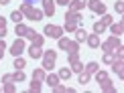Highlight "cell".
I'll return each instance as SVG.
<instances>
[{
	"mask_svg": "<svg viewBox=\"0 0 124 93\" xmlns=\"http://www.w3.org/2000/svg\"><path fill=\"white\" fill-rule=\"evenodd\" d=\"M43 14H47V16L55 14V0H43Z\"/></svg>",
	"mask_w": 124,
	"mask_h": 93,
	"instance_id": "52a82bcc",
	"label": "cell"
},
{
	"mask_svg": "<svg viewBox=\"0 0 124 93\" xmlns=\"http://www.w3.org/2000/svg\"><path fill=\"white\" fill-rule=\"evenodd\" d=\"M65 20H77V22H81V16H79V12L67 10V14H65Z\"/></svg>",
	"mask_w": 124,
	"mask_h": 93,
	"instance_id": "603a6c76",
	"label": "cell"
},
{
	"mask_svg": "<svg viewBox=\"0 0 124 93\" xmlns=\"http://www.w3.org/2000/svg\"><path fill=\"white\" fill-rule=\"evenodd\" d=\"M79 57H77V53H69V57H67V61H69V65L73 63V61H77Z\"/></svg>",
	"mask_w": 124,
	"mask_h": 93,
	"instance_id": "ab89813d",
	"label": "cell"
},
{
	"mask_svg": "<svg viewBox=\"0 0 124 93\" xmlns=\"http://www.w3.org/2000/svg\"><path fill=\"white\" fill-rule=\"evenodd\" d=\"M2 91H6V93H14V91H16V85H14V81H8V83H4Z\"/></svg>",
	"mask_w": 124,
	"mask_h": 93,
	"instance_id": "cb8c5ba5",
	"label": "cell"
},
{
	"mask_svg": "<svg viewBox=\"0 0 124 93\" xmlns=\"http://www.w3.org/2000/svg\"><path fill=\"white\" fill-rule=\"evenodd\" d=\"M71 73H81V71H84V63H79V59L77 61H73V63H71Z\"/></svg>",
	"mask_w": 124,
	"mask_h": 93,
	"instance_id": "44dd1931",
	"label": "cell"
},
{
	"mask_svg": "<svg viewBox=\"0 0 124 93\" xmlns=\"http://www.w3.org/2000/svg\"><path fill=\"white\" fill-rule=\"evenodd\" d=\"M98 69H100V65H98L96 61H90V63L85 65V69H84V71H85V73H90V75H94Z\"/></svg>",
	"mask_w": 124,
	"mask_h": 93,
	"instance_id": "d6986e66",
	"label": "cell"
},
{
	"mask_svg": "<svg viewBox=\"0 0 124 93\" xmlns=\"http://www.w3.org/2000/svg\"><path fill=\"white\" fill-rule=\"evenodd\" d=\"M100 22L104 24V27H110V24L114 22V18H112L110 14H106V12H104V14H102V20H100Z\"/></svg>",
	"mask_w": 124,
	"mask_h": 93,
	"instance_id": "484cf974",
	"label": "cell"
},
{
	"mask_svg": "<svg viewBox=\"0 0 124 93\" xmlns=\"http://www.w3.org/2000/svg\"><path fill=\"white\" fill-rule=\"evenodd\" d=\"M85 2L87 0H69V10H73V12H79V10H84L85 8Z\"/></svg>",
	"mask_w": 124,
	"mask_h": 93,
	"instance_id": "ba28073f",
	"label": "cell"
},
{
	"mask_svg": "<svg viewBox=\"0 0 124 93\" xmlns=\"http://www.w3.org/2000/svg\"><path fill=\"white\" fill-rule=\"evenodd\" d=\"M112 69H114V73L120 77H124V61L122 59H114V63H112Z\"/></svg>",
	"mask_w": 124,
	"mask_h": 93,
	"instance_id": "9c48e42d",
	"label": "cell"
},
{
	"mask_svg": "<svg viewBox=\"0 0 124 93\" xmlns=\"http://www.w3.org/2000/svg\"><path fill=\"white\" fill-rule=\"evenodd\" d=\"M77 27H79L77 20H65V28H63V30H67V33H75Z\"/></svg>",
	"mask_w": 124,
	"mask_h": 93,
	"instance_id": "e0dca14e",
	"label": "cell"
},
{
	"mask_svg": "<svg viewBox=\"0 0 124 93\" xmlns=\"http://www.w3.org/2000/svg\"><path fill=\"white\" fill-rule=\"evenodd\" d=\"M23 51H24V40L23 39H16L12 45H10V55L18 57V55H23Z\"/></svg>",
	"mask_w": 124,
	"mask_h": 93,
	"instance_id": "5b68a950",
	"label": "cell"
},
{
	"mask_svg": "<svg viewBox=\"0 0 124 93\" xmlns=\"http://www.w3.org/2000/svg\"><path fill=\"white\" fill-rule=\"evenodd\" d=\"M102 59H104L106 65H112L114 59H116V55H114V51H104V57H102Z\"/></svg>",
	"mask_w": 124,
	"mask_h": 93,
	"instance_id": "ac0fdd59",
	"label": "cell"
},
{
	"mask_svg": "<svg viewBox=\"0 0 124 93\" xmlns=\"http://www.w3.org/2000/svg\"><path fill=\"white\" fill-rule=\"evenodd\" d=\"M10 20H14V22H23V12H20V10L10 12Z\"/></svg>",
	"mask_w": 124,
	"mask_h": 93,
	"instance_id": "d4e9b609",
	"label": "cell"
},
{
	"mask_svg": "<svg viewBox=\"0 0 124 93\" xmlns=\"http://www.w3.org/2000/svg\"><path fill=\"white\" fill-rule=\"evenodd\" d=\"M41 18H43V10H37V8H35V22L41 20Z\"/></svg>",
	"mask_w": 124,
	"mask_h": 93,
	"instance_id": "60d3db41",
	"label": "cell"
},
{
	"mask_svg": "<svg viewBox=\"0 0 124 93\" xmlns=\"http://www.w3.org/2000/svg\"><path fill=\"white\" fill-rule=\"evenodd\" d=\"M33 79L41 81V83L45 81V69H43V67H39V69H35V71H33Z\"/></svg>",
	"mask_w": 124,
	"mask_h": 93,
	"instance_id": "ffe728a7",
	"label": "cell"
},
{
	"mask_svg": "<svg viewBox=\"0 0 124 93\" xmlns=\"http://www.w3.org/2000/svg\"><path fill=\"white\" fill-rule=\"evenodd\" d=\"M43 33L47 34V37H51V39H59V37H63V28L57 27V24H47Z\"/></svg>",
	"mask_w": 124,
	"mask_h": 93,
	"instance_id": "3957f363",
	"label": "cell"
},
{
	"mask_svg": "<svg viewBox=\"0 0 124 93\" xmlns=\"http://www.w3.org/2000/svg\"><path fill=\"white\" fill-rule=\"evenodd\" d=\"M23 67H24V59H23V57H14V69H23Z\"/></svg>",
	"mask_w": 124,
	"mask_h": 93,
	"instance_id": "1f68e13d",
	"label": "cell"
},
{
	"mask_svg": "<svg viewBox=\"0 0 124 93\" xmlns=\"http://www.w3.org/2000/svg\"><path fill=\"white\" fill-rule=\"evenodd\" d=\"M35 34H37V30H33V28H27V34H24V37L33 40V39H35Z\"/></svg>",
	"mask_w": 124,
	"mask_h": 93,
	"instance_id": "f35d334b",
	"label": "cell"
},
{
	"mask_svg": "<svg viewBox=\"0 0 124 93\" xmlns=\"http://www.w3.org/2000/svg\"><path fill=\"white\" fill-rule=\"evenodd\" d=\"M8 2H10V0H0V4H2V6H6Z\"/></svg>",
	"mask_w": 124,
	"mask_h": 93,
	"instance_id": "f6af8a7d",
	"label": "cell"
},
{
	"mask_svg": "<svg viewBox=\"0 0 124 93\" xmlns=\"http://www.w3.org/2000/svg\"><path fill=\"white\" fill-rule=\"evenodd\" d=\"M29 57H31V59H41V57H43V51H41V46L31 45V46H29Z\"/></svg>",
	"mask_w": 124,
	"mask_h": 93,
	"instance_id": "7c38bea8",
	"label": "cell"
},
{
	"mask_svg": "<svg viewBox=\"0 0 124 93\" xmlns=\"http://www.w3.org/2000/svg\"><path fill=\"white\" fill-rule=\"evenodd\" d=\"M57 40H59V49L67 51V46H69V39H67V37H59Z\"/></svg>",
	"mask_w": 124,
	"mask_h": 93,
	"instance_id": "83f0119b",
	"label": "cell"
},
{
	"mask_svg": "<svg viewBox=\"0 0 124 93\" xmlns=\"http://www.w3.org/2000/svg\"><path fill=\"white\" fill-rule=\"evenodd\" d=\"M85 37H87L85 28L77 27V28H75V40H77V43H85Z\"/></svg>",
	"mask_w": 124,
	"mask_h": 93,
	"instance_id": "2e32d148",
	"label": "cell"
},
{
	"mask_svg": "<svg viewBox=\"0 0 124 93\" xmlns=\"http://www.w3.org/2000/svg\"><path fill=\"white\" fill-rule=\"evenodd\" d=\"M100 89L106 91V93H116V85L110 79H104V81H100Z\"/></svg>",
	"mask_w": 124,
	"mask_h": 93,
	"instance_id": "30bf717a",
	"label": "cell"
},
{
	"mask_svg": "<svg viewBox=\"0 0 124 93\" xmlns=\"http://www.w3.org/2000/svg\"><path fill=\"white\" fill-rule=\"evenodd\" d=\"M120 45H122V43H120V37L112 34L106 43H100V46H98V49H102V51H114V49H118Z\"/></svg>",
	"mask_w": 124,
	"mask_h": 93,
	"instance_id": "7a4b0ae2",
	"label": "cell"
},
{
	"mask_svg": "<svg viewBox=\"0 0 124 93\" xmlns=\"http://www.w3.org/2000/svg\"><path fill=\"white\" fill-rule=\"evenodd\" d=\"M85 6L90 8L92 12H96V14H104V12H106L104 2H100V0H87V2H85Z\"/></svg>",
	"mask_w": 124,
	"mask_h": 93,
	"instance_id": "277c9868",
	"label": "cell"
},
{
	"mask_svg": "<svg viewBox=\"0 0 124 93\" xmlns=\"http://www.w3.org/2000/svg\"><path fill=\"white\" fill-rule=\"evenodd\" d=\"M53 91H55V93H67V87H65V85H59V83H57V85L53 87Z\"/></svg>",
	"mask_w": 124,
	"mask_h": 93,
	"instance_id": "8d00e7d4",
	"label": "cell"
},
{
	"mask_svg": "<svg viewBox=\"0 0 124 93\" xmlns=\"http://www.w3.org/2000/svg\"><path fill=\"white\" fill-rule=\"evenodd\" d=\"M4 51H6V43H4V39H0V59L4 57Z\"/></svg>",
	"mask_w": 124,
	"mask_h": 93,
	"instance_id": "74e56055",
	"label": "cell"
},
{
	"mask_svg": "<svg viewBox=\"0 0 124 93\" xmlns=\"http://www.w3.org/2000/svg\"><path fill=\"white\" fill-rule=\"evenodd\" d=\"M79 83H81V85L90 83V73H85V71H81V73H79Z\"/></svg>",
	"mask_w": 124,
	"mask_h": 93,
	"instance_id": "d6a6232c",
	"label": "cell"
},
{
	"mask_svg": "<svg viewBox=\"0 0 124 93\" xmlns=\"http://www.w3.org/2000/svg\"><path fill=\"white\" fill-rule=\"evenodd\" d=\"M67 51H69V53H77V51H79V43H77V40H69Z\"/></svg>",
	"mask_w": 124,
	"mask_h": 93,
	"instance_id": "f1b7e54d",
	"label": "cell"
},
{
	"mask_svg": "<svg viewBox=\"0 0 124 93\" xmlns=\"http://www.w3.org/2000/svg\"><path fill=\"white\" fill-rule=\"evenodd\" d=\"M43 69L51 71L55 67V61H57V51H43Z\"/></svg>",
	"mask_w": 124,
	"mask_h": 93,
	"instance_id": "6da1fadb",
	"label": "cell"
},
{
	"mask_svg": "<svg viewBox=\"0 0 124 93\" xmlns=\"http://www.w3.org/2000/svg\"><path fill=\"white\" fill-rule=\"evenodd\" d=\"M94 75H96V81H98V83H100V81H104V79H108V73H106V71H100V69H98Z\"/></svg>",
	"mask_w": 124,
	"mask_h": 93,
	"instance_id": "f546056e",
	"label": "cell"
},
{
	"mask_svg": "<svg viewBox=\"0 0 124 93\" xmlns=\"http://www.w3.org/2000/svg\"><path fill=\"white\" fill-rule=\"evenodd\" d=\"M31 91H41V81H37V79H33V83H31V87H29Z\"/></svg>",
	"mask_w": 124,
	"mask_h": 93,
	"instance_id": "e575fe53",
	"label": "cell"
},
{
	"mask_svg": "<svg viewBox=\"0 0 124 93\" xmlns=\"http://www.w3.org/2000/svg\"><path fill=\"white\" fill-rule=\"evenodd\" d=\"M0 91H2V87H0Z\"/></svg>",
	"mask_w": 124,
	"mask_h": 93,
	"instance_id": "7dc6e473",
	"label": "cell"
},
{
	"mask_svg": "<svg viewBox=\"0 0 124 93\" xmlns=\"http://www.w3.org/2000/svg\"><path fill=\"white\" fill-rule=\"evenodd\" d=\"M110 33L116 34V37H120V34H122V20H118V22H112V24H110Z\"/></svg>",
	"mask_w": 124,
	"mask_h": 93,
	"instance_id": "9a60e30c",
	"label": "cell"
},
{
	"mask_svg": "<svg viewBox=\"0 0 124 93\" xmlns=\"http://www.w3.org/2000/svg\"><path fill=\"white\" fill-rule=\"evenodd\" d=\"M8 81H12V75H2V83H8Z\"/></svg>",
	"mask_w": 124,
	"mask_h": 93,
	"instance_id": "7bdbcfd3",
	"label": "cell"
},
{
	"mask_svg": "<svg viewBox=\"0 0 124 93\" xmlns=\"http://www.w3.org/2000/svg\"><path fill=\"white\" fill-rule=\"evenodd\" d=\"M6 20H8V18H4V16H0V28H6Z\"/></svg>",
	"mask_w": 124,
	"mask_h": 93,
	"instance_id": "b9f144b4",
	"label": "cell"
},
{
	"mask_svg": "<svg viewBox=\"0 0 124 93\" xmlns=\"http://www.w3.org/2000/svg\"><path fill=\"white\" fill-rule=\"evenodd\" d=\"M114 8H116V12H118V14H122V12H124V2H122V0L114 2Z\"/></svg>",
	"mask_w": 124,
	"mask_h": 93,
	"instance_id": "d590c367",
	"label": "cell"
},
{
	"mask_svg": "<svg viewBox=\"0 0 124 93\" xmlns=\"http://www.w3.org/2000/svg\"><path fill=\"white\" fill-rule=\"evenodd\" d=\"M24 2H29V4H33V2H37V0H24Z\"/></svg>",
	"mask_w": 124,
	"mask_h": 93,
	"instance_id": "bcb514c9",
	"label": "cell"
},
{
	"mask_svg": "<svg viewBox=\"0 0 124 93\" xmlns=\"http://www.w3.org/2000/svg\"><path fill=\"white\" fill-rule=\"evenodd\" d=\"M27 24H23V22H16V28H14V33L18 34V37H24V34H27Z\"/></svg>",
	"mask_w": 124,
	"mask_h": 93,
	"instance_id": "7402d4cb",
	"label": "cell"
},
{
	"mask_svg": "<svg viewBox=\"0 0 124 93\" xmlns=\"http://www.w3.org/2000/svg\"><path fill=\"white\" fill-rule=\"evenodd\" d=\"M85 43L87 45H90L92 46V49H98V46H100V34H87V37H85Z\"/></svg>",
	"mask_w": 124,
	"mask_h": 93,
	"instance_id": "8fae6325",
	"label": "cell"
},
{
	"mask_svg": "<svg viewBox=\"0 0 124 93\" xmlns=\"http://www.w3.org/2000/svg\"><path fill=\"white\" fill-rule=\"evenodd\" d=\"M104 30H106V27H104L102 22H94V33H96V34H102Z\"/></svg>",
	"mask_w": 124,
	"mask_h": 93,
	"instance_id": "836d02e7",
	"label": "cell"
},
{
	"mask_svg": "<svg viewBox=\"0 0 124 93\" xmlns=\"http://www.w3.org/2000/svg\"><path fill=\"white\" fill-rule=\"evenodd\" d=\"M59 75H55V73H51V75H45V83H49V87H51V89H53V87L55 85H57L59 83Z\"/></svg>",
	"mask_w": 124,
	"mask_h": 93,
	"instance_id": "4fadbf2b",
	"label": "cell"
},
{
	"mask_svg": "<svg viewBox=\"0 0 124 93\" xmlns=\"http://www.w3.org/2000/svg\"><path fill=\"white\" fill-rule=\"evenodd\" d=\"M24 79H27V75H24L23 69H16V71L12 73V81H14V83H23Z\"/></svg>",
	"mask_w": 124,
	"mask_h": 93,
	"instance_id": "5bb4252c",
	"label": "cell"
},
{
	"mask_svg": "<svg viewBox=\"0 0 124 93\" xmlns=\"http://www.w3.org/2000/svg\"><path fill=\"white\" fill-rule=\"evenodd\" d=\"M55 4H61V6H67V4H69V0H55Z\"/></svg>",
	"mask_w": 124,
	"mask_h": 93,
	"instance_id": "ee69618b",
	"label": "cell"
},
{
	"mask_svg": "<svg viewBox=\"0 0 124 93\" xmlns=\"http://www.w3.org/2000/svg\"><path fill=\"white\" fill-rule=\"evenodd\" d=\"M43 43H45V37L43 34H35V39H33V45H37V46H43Z\"/></svg>",
	"mask_w": 124,
	"mask_h": 93,
	"instance_id": "4dcf8cb0",
	"label": "cell"
},
{
	"mask_svg": "<svg viewBox=\"0 0 124 93\" xmlns=\"http://www.w3.org/2000/svg\"><path fill=\"white\" fill-rule=\"evenodd\" d=\"M18 10L23 12V16H27L31 20H35V8H33V4H29V2H23L18 6Z\"/></svg>",
	"mask_w": 124,
	"mask_h": 93,
	"instance_id": "8992f818",
	"label": "cell"
},
{
	"mask_svg": "<svg viewBox=\"0 0 124 93\" xmlns=\"http://www.w3.org/2000/svg\"><path fill=\"white\" fill-rule=\"evenodd\" d=\"M71 77V69L69 67H63V69L59 71V79H69Z\"/></svg>",
	"mask_w": 124,
	"mask_h": 93,
	"instance_id": "4316f807",
	"label": "cell"
}]
</instances>
